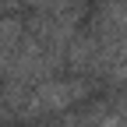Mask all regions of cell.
<instances>
[{"label":"cell","mask_w":127,"mask_h":127,"mask_svg":"<svg viewBox=\"0 0 127 127\" xmlns=\"http://www.w3.org/2000/svg\"><path fill=\"white\" fill-rule=\"evenodd\" d=\"M92 85H95V78H85V74H53L46 81H35L25 109L18 113V120L39 124V120L53 117V113L74 109L78 102L92 99Z\"/></svg>","instance_id":"cell-1"},{"label":"cell","mask_w":127,"mask_h":127,"mask_svg":"<svg viewBox=\"0 0 127 127\" xmlns=\"http://www.w3.org/2000/svg\"><path fill=\"white\" fill-rule=\"evenodd\" d=\"M102 64H106L102 42L95 39V32L81 21V25L74 28L67 50H64V71H67V74H85V78H95V81H99Z\"/></svg>","instance_id":"cell-2"},{"label":"cell","mask_w":127,"mask_h":127,"mask_svg":"<svg viewBox=\"0 0 127 127\" xmlns=\"http://www.w3.org/2000/svg\"><path fill=\"white\" fill-rule=\"evenodd\" d=\"M21 35H25V18L21 14H14V11L0 14V74L11 67V60L21 46Z\"/></svg>","instance_id":"cell-3"},{"label":"cell","mask_w":127,"mask_h":127,"mask_svg":"<svg viewBox=\"0 0 127 127\" xmlns=\"http://www.w3.org/2000/svg\"><path fill=\"white\" fill-rule=\"evenodd\" d=\"M81 127H124V124L117 120L109 99H95L81 109Z\"/></svg>","instance_id":"cell-4"},{"label":"cell","mask_w":127,"mask_h":127,"mask_svg":"<svg viewBox=\"0 0 127 127\" xmlns=\"http://www.w3.org/2000/svg\"><path fill=\"white\" fill-rule=\"evenodd\" d=\"M109 53H117L120 60H127V32H124V35H120V39H117L113 46H109Z\"/></svg>","instance_id":"cell-5"},{"label":"cell","mask_w":127,"mask_h":127,"mask_svg":"<svg viewBox=\"0 0 127 127\" xmlns=\"http://www.w3.org/2000/svg\"><path fill=\"white\" fill-rule=\"evenodd\" d=\"M53 0H21V7H28V11H46Z\"/></svg>","instance_id":"cell-6"},{"label":"cell","mask_w":127,"mask_h":127,"mask_svg":"<svg viewBox=\"0 0 127 127\" xmlns=\"http://www.w3.org/2000/svg\"><path fill=\"white\" fill-rule=\"evenodd\" d=\"M0 7H4V11H18L21 0H0Z\"/></svg>","instance_id":"cell-7"},{"label":"cell","mask_w":127,"mask_h":127,"mask_svg":"<svg viewBox=\"0 0 127 127\" xmlns=\"http://www.w3.org/2000/svg\"><path fill=\"white\" fill-rule=\"evenodd\" d=\"M0 14H4V7H0Z\"/></svg>","instance_id":"cell-8"}]
</instances>
